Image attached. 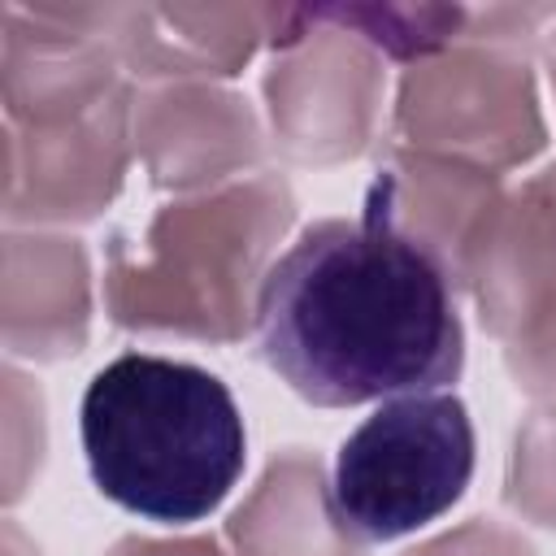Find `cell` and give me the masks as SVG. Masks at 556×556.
Returning <instances> with one entry per match:
<instances>
[{"label": "cell", "instance_id": "obj_1", "mask_svg": "<svg viewBox=\"0 0 556 556\" xmlns=\"http://www.w3.org/2000/svg\"><path fill=\"white\" fill-rule=\"evenodd\" d=\"M256 348L317 408L434 395L465 369L443 261L382 213L313 222L269 265Z\"/></svg>", "mask_w": 556, "mask_h": 556}, {"label": "cell", "instance_id": "obj_2", "mask_svg": "<svg viewBox=\"0 0 556 556\" xmlns=\"http://www.w3.org/2000/svg\"><path fill=\"white\" fill-rule=\"evenodd\" d=\"M78 439L96 491L156 526L204 521L248 456L230 387L204 365L156 352H122L87 382Z\"/></svg>", "mask_w": 556, "mask_h": 556}, {"label": "cell", "instance_id": "obj_3", "mask_svg": "<svg viewBox=\"0 0 556 556\" xmlns=\"http://www.w3.org/2000/svg\"><path fill=\"white\" fill-rule=\"evenodd\" d=\"M473 478V421L452 391L378 404L330 469V521L361 543L404 539L443 517Z\"/></svg>", "mask_w": 556, "mask_h": 556}]
</instances>
